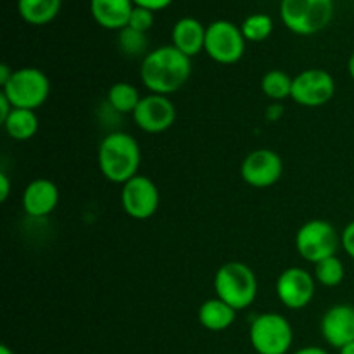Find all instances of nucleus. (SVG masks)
I'll use <instances>...</instances> for the list:
<instances>
[{"label":"nucleus","mask_w":354,"mask_h":354,"mask_svg":"<svg viewBox=\"0 0 354 354\" xmlns=\"http://www.w3.org/2000/svg\"><path fill=\"white\" fill-rule=\"evenodd\" d=\"M2 93L16 109L37 111L50 95V82L41 69L28 66L14 69L9 82L2 86Z\"/></svg>","instance_id":"39448f33"},{"label":"nucleus","mask_w":354,"mask_h":354,"mask_svg":"<svg viewBox=\"0 0 354 354\" xmlns=\"http://www.w3.org/2000/svg\"><path fill=\"white\" fill-rule=\"evenodd\" d=\"M59 204V189L52 180L35 178L21 197L23 211L31 218H45L54 213Z\"/></svg>","instance_id":"2eb2a0df"},{"label":"nucleus","mask_w":354,"mask_h":354,"mask_svg":"<svg viewBox=\"0 0 354 354\" xmlns=\"http://www.w3.org/2000/svg\"><path fill=\"white\" fill-rule=\"evenodd\" d=\"M121 207L133 220H149L159 207V190L151 178L137 175L121 185Z\"/></svg>","instance_id":"9d476101"},{"label":"nucleus","mask_w":354,"mask_h":354,"mask_svg":"<svg viewBox=\"0 0 354 354\" xmlns=\"http://www.w3.org/2000/svg\"><path fill=\"white\" fill-rule=\"evenodd\" d=\"M173 47L178 48L182 54L189 55L190 59L204 50V41H206V28L203 23L194 17H182L176 21L171 31Z\"/></svg>","instance_id":"f3484780"},{"label":"nucleus","mask_w":354,"mask_h":354,"mask_svg":"<svg viewBox=\"0 0 354 354\" xmlns=\"http://www.w3.org/2000/svg\"><path fill=\"white\" fill-rule=\"evenodd\" d=\"M192 61L173 45H162L144 55L140 64V80L145 88L156 95L175 93L189 82Z\"/></svg>","instance_id":"f257e3e1"},{"label":"nucleus","mask_w":354,"mask_h":354,"mask_svg":"<svg viewBox=\"0 0 354 354\" xmlns=\"http://www.w3.org/2000/svg\"><path fill=\"white\" fill-rule=\"evenodd\" d=\"M118 45L120 50L128 57H138V55L149 54L147 52V37L142 31L133 30V28L127 26L120 31L118 37Z\"/></svg>","instance_id":"393cba45"},{"label":"nucleus","mask_w":354,"mask_h":354,"mask_svg":"<svg viewBox=\"0 0 354 354\" xmlns=\"http://www.w3.org/2000/svg\"><path fill=\"white\" fill-rule=\"evenodd\" d=\"M242 35H244L245 41H258L266 40L273 31V19L268 14H251L244 19L241 24Z\"/></svg>","instance_id":"b1692460"},{"label":"nucleus","mask_w":354,"mask_h":354,"mask_svg":"<svg viewBox=\"0 0 354 354\" xmlns=\"http://www.w3.org/2000/svg\"><path fill=\"white\" fill-rule=\"evenodd\" d=\"M341 245L349 258L354 259V221L348 223L341 234Z\"/></svg>","instance_id":"bb28decb"},{"label":"nucleus","mask_w":354,"mask_h":354,"mask_svg":"<svg viewBox=\"0 0 354 354\" xmlns=\"http://www.w3.org/2000/svg\"><path fill=\"white\" fill-rule=\"evenodd\" d=\"M280 17L296 35H315L325 30L334 17V0H282Z\"/></svg>","instance_id":"20e7f679"},{"label":"nucleus","mask_w":354,"mask_h":354,"mask_svg":"<svg viewBox=\"0 0 354 354\" xmlns=\"http://www.w3.org/2000/svg\"><path fill=\"white\" fill-rule=\"evenodd\" d=\"M341 245V235L327 220H310L297 230L296 249L303 259L310 263H320L337 254Z\"/></svg>","instance_id":"0eeeda50"},{"label":"nucleus","mask_w":354,"mask_h":354,"mask_svg":"<svg viewBox=\"0 0 354 354\" xmlns=\"http://www.w3.org/2000/svg\"><path fill=\"white\" fill-rule=\"evenodd\" d=\"M152 24H154V12L149 9H144V7L135 6L133 10H131L128 26L137 31H142V33H147L152 28Z\"/></svg>","instance_id":"a878e982"},{"label":"nucleus","mask_w":354,"mask_h":354,"mask_svg":"<svg viewBox=\"0 0 354 354\" xmlns=\"http://www.w3.org/2000/svg\"><path fill=\"white\" fill-rule=\"evenodd\" d=\"M133 0H90V14L99 26L121 31L128 26Z\"/></svg>","instance_id":"dca6fc26"},{"label":"nucleus","mask_w":354,"mask_h":354,"mask_svg":"<svg viewBox=\"0 0 354 354\" xmlns=\"http://www.w3.org/2000/svg\"><path fill=\"white\" fill-rule=\"evenodd\" d=\"M344 265L337 256H330L315 265V280L324 287H337L344 280Z\"/></svg>","instance_id":"5701e85b"},{"label":"nucleus","mask_w":354,"mask_h":354,"mask_svg":"<svg viewBox=\"0 0 354 354\" xmlns=\"http://www.w3.org/2000/svg\"><path fill=\"white\" fill-rule=\"evenodd\" d=\"M12 109H14V106L10 104V100L7 99L3 93H0V121H2V123L7 120V118H9V114L12 113Z\"/></svg>","instance_id":"c85d7f7f"},{"label":"nucleus","mask_w":354,"mask_h":354,"mask_svg":"<svg viewBox=\"0 0 354 354\" xmlns=\"http://www.w3.org/2000/svg\"><path fill=\"white\" fill-rule=\"evenodd\" d=\"M142 152L140 145L124 131H113L102 138L97 151V162L104 178L111 183L124 185L138 175Z\"/></svg>","instance_id":"f03ea898"},{"label":"nucleus","mask_w":354,"mask_h":354,"mask_svg":"<svg viewBox=\"0 0 354 354\" xmlns=\"http://www.w3.org/2000/svg\"><path fill=\"white\" fill-rule=\"evenodd\" d=\"M131 118L145 133H162L175 123L176 107L169 97L149 93L142 97Z\"/></svg>","instance_id":"f8f14e48"},{"label":"nucleus","mask_w":354,"mask_h":354,"mask_svg":"<svg viewBox=\"0 0 354 354\" xmlns=\"http://www.w3.org/2000/svg\"><path fill=\"white\" fill-rule=\"evenodd\" d=\"M348 71H349V76H351L353 82H354V52H353L351 57H349V61H348Z\"/></svg>","instance_id":"473e14b6"},{"label":"nucleus","mask_w":354,"mask_h":354,"mask_svg":"<svg viewBox=\"0 0 354 354\" xmlns=\"http://www.w3.org/2000/svg\"><path fill=\"white\" fill-rule=\"evenodd\" d=\"M0 354H16V353H14L7 344H2L0 346Z\"/></svg>","instance_id":"f704fd0d"},{"label":"nucleus","mask_w":354,"mask_h":354,"mask_svg":"<svg viewBox=\"0 0 354 354\" xmlns=\"http://www.w3.org/2000/svg\"><path fill=\"white\" fill-rule=\"evenodd\" d=\"M322 337L332 348L341 349L354 342V306L335 304L328 308L320 322Z\"/></svg>","instance_id":"4468645a"},{"label":"nucleus","mask_w":354,"mask_h":354,"mask_svg":"<svg viewBox=\"0 0 354 354\" xmlns=\"http://www.w3.org/2000/svg\"><path fill=\"white\" fill-rule=\"evenodd\" d=\"M12 73H14V69H10L7 64L0 66V85L2 86L6 85V83L10 80V76H12Z\"/></svg>","instance_id":"7c9ffc66"},{"label":"nucleus","mask_w":354,"mask_h":354,"mask_svg":"<svg viewBox=\"0 0 354 354\" xmlns=\"http://www.w3.org/2000/svg\"><path fill=\"white\" fill-rule=\"evenodd\" d=\"M9 194H10L9 176L2 171L0 173V201H2V203H6L7 197H9Z\"/></svg>","instance_id":"c756f323"},{"label":"nucleus","mask_w":354,"mask_h":354,"mask_svg":"<svg viewBox=\"0 0 354 354\" xmlns=\"http://www.w3.org/2000/svg\"><path fill=\"white\" fill-rule=\"evenodd\" d=\"M317 280L299 266L283 270L277 279V296L280 303L289 310H303L315 296Z\"/></svg>","instance_id":"ddd939ff"},{"label":"nucleus","mask_w":354,"mask_h":354,"mask_svg":"<svg viewBox=\"0 0 354 354\" xmlns=\"http://www.w3.org/2000/svg\"><path fill=\"white\" fill-rule=\"evenodd\" d=\"M249 341L258 354H287L294 341L292 325L279 313H263L252 320Z\"/></svg>","instance_id":"423d86ee"},{"label":"nucleus","mask_w":354,"mask_h":354,"mask_svg":"<svg viewBox=\"0 0 354 354\" xmlns=\"http://www.w3.org/2000/svg\"><path fill=\"white\" fill-rule=\"evenodd\" d=\"M216 297L230 304L235 311L245 310L258 296V279L252 268L242 261H228L218 268L214 275Z\"/></svg>","instance_id":"7ed1b4c3"},{"label":"nucleus","mask_w":354,"mask_h":354,"mask_svg":"<svg viewBox=\"0 0 354 354\" xmlns=\"http://www.w3.org/2000/svg\"><path fill=\"white\" fill-rule=\"evenodd\" d=\"M62 0H17V10L23 21L33 26H44L55 19Z\"/></svg>","instance_id":"6ab92c4d"},{"label":"nucleus","mask_w":354,"mask_h":354,"mask_svg":"<svg viewBox=\"0 0 354 354\" xmlns=\"http://www.w3.org/2000/svg\"><path fill=\"white\" fill-rule=\"evenodd\" d=\"M204 50L218 64H235L245 52V38L242 30L230 21H213L206 28Z\"/></svg>","instance_id":"6e6552de"},{"label":"nucleus","mask_w":354,"mask_h":354,"mask_svg":"<svg viewBox=\"0 0 354 354\" xmlns=\"http://www.w3.org/2000/svg\"><path fill=\"white\" fill-rule=\"evenodd\" d=\"M197 317H199V324L206 330L223 332L235 324L237 311L230 304L221 301L220 297H213V299H207L201 304Z\"/></svg>","instance_id":"a211bd4d"},{"label":"nucleus","mask_w":354,"mask_h":354,"mask_svg":"<svg viewBox=\"0 0 354 354\" xmlns=\"http://www.w3.org/2000/svg\"><path fill=\"white\" fill-rule=\"evenodd\" d=\"M334 93V76L325 69L310 68L294 76L290 99L303 107H320L330 102Z\"/></svg>","instance_id":"1a4fd4ad"},{"label":"nucleus","mask_w":354,"mask_h":354,"mask_svg":"<svg viewBox=\"0 0 354 354\" xmlns=\"http://www.w3.org/2000/svg\"><path fill=\"white\" fill-rule=\"evenodd\" d=\"M142 95L135 85L128 82H118L107 92V104L120 114H133Z\"/></svg>","instance_id":"412c9836"},{"label":"nucleus","mask_w":354,"mask_h":354,"mask_svg":"<svg viewBox=\"0 0 354 354\" xmlns=\"http://www.w3.org/2000/svg\"><path fill=\"white\" fill-rule=\"evenodd\" d=\"M292 80L294 78H290L286 71L272 69L263 76L261 90L268 99L280 102L283 99H289L292 93Z\"/></svg>","instance_id":"4be33fe9"},{"label":"nucleus","mask_w":354,"mask_h":354,"mask_svg":"<svg viewBox=\"0 0 354 354\" xmlns=\"http://www.w3.org/2000/svg\"><path fill=\"white\" fill-rule=\"evenodd\" d=\"M339 354H354V342H351V344L344 346V348L339 349Z\"/></svg>","instance_id":"72a5a7b5"},{"label":"nucleus","mask_w":354,"mask_h":354,"mask_svg":"<svg viewBox=\"0 0 354 354\" xmlns=\"http://www.w3.org/2000/svg\"><path fill=\"white\" fill-rule=\"evenodd\" d=\"M2 127L10 138L17 142H26L37 135L40 123H38V116L35 111L14 107L9 118L2 123Z\"/></svg>","instance_id":"aec40b11"},{"label":"nucleus","mask_w":354,"mask_h":354,"mask_svg":"<svg viewBox=\"0 0 354 354\" xmlns=\"http://www.w3.org/2000/svg\"><path fill=\"white\" fill-rule=\"evenodd\" d=\"M133 3L137 7H144V9L156 12V10H162L171 6L173 0H133Z\"/></svg>","instance_id":"cd10ccee"},{"label":"nucleus","mask_w":354,"mask_h":354,"mask_svg":"<svg viewBox=\"0 0 354 354\" xmlns=\"http://www.w3.org/2000/svg\"><path fill=\"white\" fill-rule=\"evenodd\" d=\"M292 354H328L324 348H318V346H306V348L297 349L296 353Z\"/></svg>","instance_id":"2f4dec72"},{"label":"nucleus","mask_w":354,"mask_h":354,"mask_svg":"<svg viewBox=\"0 0 354 354\" xmlns=\"http://www.w3.org/2000/svg\"><path fill=\"white\" fill-rule=\"evenodd\" d=\"M282 158L272 149H256L245 156L241 166V176L248 185L254 189L272 187L282 178Z\"/></svg>","instance_id":"9b49d317"}]
</instances>
